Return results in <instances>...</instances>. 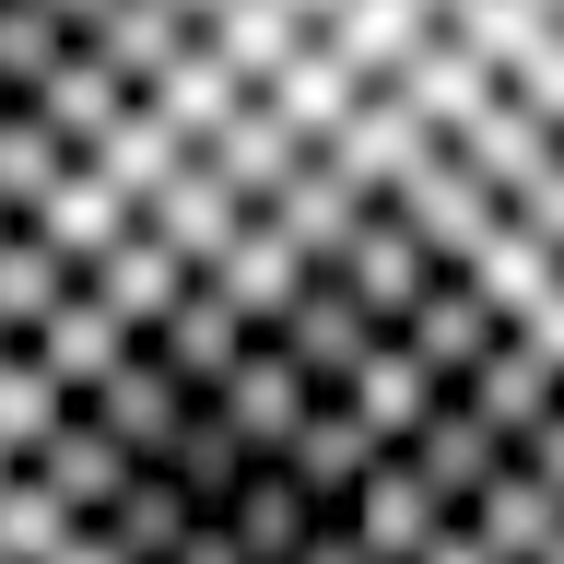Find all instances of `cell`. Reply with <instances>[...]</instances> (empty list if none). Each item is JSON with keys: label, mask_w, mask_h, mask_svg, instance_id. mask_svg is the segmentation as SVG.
Listing matches in <instances>:
<instances>
[{"label": "cell", "mask_w": 564, "mask_h": 564, "mask_svg": "<svg viewBox=\"0 0 564 564\" xmlns=\"http://www.w3.org/2000/svg\"><path fill=\"white\" fill-rule=\"evenodd\" d=\"M0 564H83V494L47 400H35V329L0 282Z\"/></svg>", "instance_id": "6da1fadb"}]
</instances>
